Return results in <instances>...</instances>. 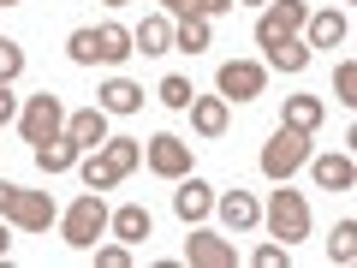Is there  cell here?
I'll list each match as a JSON object with an SVG mask.
<instances>
[{"instance_id":"cell-1","label":"cell","mask_w":357,"mask_h":268,"mask_svg":"<svg viewBox=\"0 0 357 268\" xmlns=\"http://www.w3.org/2000/svg\"><path fill=\"white\" fill-rule=\"evenodd\" d=\"M0 221H13V227H24V232H48L54 197L48 191H24V185H13V179H0Z\"/></svg>"},{"instance_id":"cell-2","label":"cell","mask_w":357,"mask_h":268,"mask_svg":"<svg viewBox=\"0 0 357 268\" xmlns=\"http://www.w3.org/2000/svg\"><path fill=\"white\" fill-rule=\"evenodd\" d=\"M107 232V209H102V191H84L72 209H66V244L72 251H89V244Z\"/></svg>"},{"instance_id":"cell-3","label":"cell","mask_w":357,"mask_h":268,"mask_svg":"<svg viewBox=\"0 0 357 268\" xmlns=\"http://www.w3.org/2000/svg\"><path fill=\"white\" fill-rule=\"evenodd\" d=\"M262 215H268V232H274V239H286V244L310 239V203L298 191H274Z\"/></svg>"},{"instance_id":"cell-4","label":"cell","mask_w":357,"mask_h":268,"mask_svg":"<svg viewBox=\"0 0 357 268\" xmlns=\"http://www.w3.org/2000/svg\"><path fill=\"white\" fill-rule=\"evenodd\" d=\"M304 161H310V131H292V126H280L274 143L262 149V173L268 179H292Z\"/></svg>"},{"instance_id":"cell-5","label":"cell","mask_w":357,"mask_h":268,"mask_svg":"<svg viewBox=\"0 0 357 268\" xmlns=\"http://www.w3.org/2000/svg\"><path fill=\"white\" fill-rule=\"evenodd\" d=\"M304 0H268V13L256 18V42L262 48H280V42H292L298 30H304Z\"/></svg>"},{"instance_id":"cell-6","label":"cell","mask_w":357,"mask_h":268,"mask_svg":"<svg viewBox=\"0 0 357 268\" xmlns=\"http://www.w3.org/2000/svg\"><path fill=\"white\" fill-rule=\"evenodd\" d=\"M18 126H24V143H48V137H60V126H66V107H60V96H30V107L18 114Z\"/></svg>"},{"instance_id":"cell-7","label":"cell","mask_w":357,"mask_h":268,"mask_svg":"<svg viewBox=\"0 0 357 268\" xmlns=\"http://www.w3.org/2000/svg\"><path fill=\"white\" fill-rule=\"evenodd\" d=\"M143 155H149V167L161 179H185V173H191V143H185V137H167V131H161V137H149Z\"/></svg>"},{"instance_id":"cell-8","label":"cell","mask_w":357,"mask_h":268,"mask_svg":"<svg viewBox=\"0 0 357 268\" xmlns=\"http://www.w3.org/2000/svg\"><path fill=\"white\" fill-rule=\"evenodd\" d=\"M185 262H191V268H232V262H238V251H232L227 239H215V232H191Z\"/></svg>"},{"instance_id":"cell-9","label":"cell","mask_w":357,"mask_h":268,"mask_svg":"<svg viewBox=\"0 0 357 268\" xmlns=\"http://www.w3.org/2000/svg\"><path fill=\"white\" fill-rule=\"evenodd\" d=\"M220 96H227V102H250V96H262V66H250V60L220 66Z\"/></svg>"},{"instance_id":"cell-10","label":"cell","mask_w":357,"mask_h":268,"mask_svg":"<svg viewBox=\"0 0 357 268\" xmlns=\"http://www.w3.org/2000/svg\"><path fill=\"white\" fill-rule=\"evenodd\" d=\"M66 137L77 143V149H96V143H107V114L102 107H84V114L66 119Z\"/></svg>"},{"instance_id":"cell-11","label":"cell","mask_w":357,"mask_h":268,"mask_svg":"<svg viewBox=\"0 0 357 268\" xmlns=\"http://www.w3.org/2000/svg\"><path fill=\"white\" fill-rule=\"evenodd\" d=\"M173 209H178V221H203L208 209H215V191H208L203 179H185L173 191Z\"/></svg>"},{"instance_id":"cell-12","label":"cell","mask_w":357,"mask_h":268,"mask_svg":"<svg viewBox=\"0 0 357 268\" xmlns=\"http://www.w3.org/2000/svg\"><path fill=\"white\" fill-rule=\"evenodd\" d=\"M126 54H137L126 24H102V30H96V60H102V66H119Z\"/></svg>"},{"instance_id":"cell-13","label":"cell","mask_w":357,"mask_h":268,"mask_svg":"<svg viewBox=\"0 0 357 268\" xmlns=\"http://www.w3.org/2000/svg\"><path fill=\"white\" fill-rule=\"evenodd\" d=\"M316 185H321V191H351L357 167L345 161V155H321V161H316Z\"/></svg>"},{"instance_id":"cell-14","label":"cell","mask_w":357,"mask_h":268,"mask_svg":"<svg viewBox=\"0 0 357 268\" xmlns=\"http://www.w3.org/2000/svg\"><path fill=\"white\" fill-rule=\"evenodd\" d=\"M191 119H197L203 137H220V131H227V96H197V102H191Z\"/></svg>"},{"instance_id":"cell-15","label":"cell","mask_w":357,"mask_h":268,"mask_svg":"<svg viewBox=\"0 0 357 268\" xmlns=\"http://www.w3.org/2000/svg\"><path fill=\"white\" fill-rule=\"evenodd\" d=\"M256 215H262V209H256V197H250V191H227V197H220V221H227L232 232L256 227Z\"/></svg>"},{"instance_id":"cell-16","label":"cell","mask_w":357,"mask_h":268,"mask_svg":"<svg viewBox=\"0 0 357 268\" xmlns=\"http://www.w3.org/2000/svg\"><path fill=\"white\" fill-rule=\"evenodd\" d=\"M102 161L114 167V179H126L131 167L143 161V143H137V137H107V143H102Z\"/></svg>"},{"instance_id":"cell-17","label":"cell","mask_w":357,"mask_h":268,"mask_svg":"<svg viewBox=\"0 0 357 268\" xmlns=\"http://www.w3.org/2000/svg\"><path fill=\"white\" fill-rule=\"evenodd\" d=\"M143 107V89L126 84V77H114V84H102V114H137Z\"/></svg>"},{"instance_id":"cell-18","label":"cell","mask_w":357,"mask_h":268,"mask_svg":"<svg viewBox=\"0 0 357 268\" xmlns=\"http://www.w3.org/2000/svg\"><path fill=\"white\" fill-rule=\"evenodd\" d=\"M72 161H77V143H72V137H48V143H36V167H42V173H66Z\"/></svg>"},{"instance_id":"cell-19","label":"cell","mask_w":357,"mask_h":268,"mask_svg":"<svg viewBox=\"0 0 357 268\" xmlns=\"http://www.w3.org/2000/svg\"><path fill=\"white\" fill-rule=\"evenodd\" d=\"M310 24V48H340L345 42V18L340 13H316V18H304Z\"/></svg>"},{"instance_id":"cell-20","label":"cell","mask_w":357,"mask_h":268,"mask_svg":"<svg viewBox=\"0 0 357 268\" xmlns=\"http://www.w3.org/2000/svg\"><path fill=\"white\" fill-rule=\"evenodd\" d=\"M167 42H173L167 18H143V30H131V48H143V54H167Z\"/></svg>"},{"instance_id":"cell-21","label":"cell","mask_w":357,"mask_h":268,"mask_svg":"<svg viewBox=\"0 0 357 268\" xmlns=\"http://www.w3.org/2000/svg\"><path fill=\"white\" fill-rule=\"evenodd\" d=\"M286 126L292 131H316L321 126V102L316 96H286Z\"/></svg>"},{"instance_id":"cell-22","label":"cell","mask_w":357,"mask_h":268,"mask_svg":"<svg viewBox=\"0 0 357 268\" xmlns=\"http://www.w3.org/2000/svg\"><path fill=\"white\" fill-rule=\"evenodd\" d=\"M107 227H114L119 239H149V209H137V203H126V209H119L114 221H107Z\"/></svg>"},{"instance_id":"cell-23","label":"cell","mask_w":357,"mask_h":268,"mask_svg":"<svg viewBox=\"0 0 357 268\" xmlns=\"http://www.w3.org/2000/svg\"><path fill=\"white\" fill-rule=\"evenodd\" d=\"M268 66H280V72H304V66H310V48H304V42H280V48H268Z\"/></svg>"},{"instance_id":"cell-24","label":"cell","mask_w":357,"mask_h":268,"mask_svg":"<svg viewBox=\"0 0 357 268\" xmlns=\"http://www.w3.org/2000/svg\"><path fill=\"white\" fill-rule=\"evenodd\" d=\"M328 256H333V262H351V256H357V221H340V227H333Z\"/></svg>"},{"instance_id":"cell-25","label":"cell","mask_w":357,"mask_h":268,"mask_svg":"<svg viewBox=\"0 0 357 268\" xmlns=\"http://www.w3.org/2000/svg\"><path fill=\"white\" fill-rule=\"evenodd\" d=\"M167 107H191L197 102V89H191V77H161V89H155Z\"/></svg>"},{"instance_id":"cell-26","label":"cell","mask_w":357,"mask_h":268,"mask_svg":"<svg viewBox=\"0 0 357 268\" xmlns=\"http://www.w3.org/2000/svg\"><path fill=\"white\" fill-rule=\"evenodd\" d=\"M173 42H178V48H208V18H185V24H178L173 30Z\"/></svg>"},{"instance_id":"cell-27","label":"cell","mask_w":357,"mask_h":268,"mask_svg":"<svg viewBox=\"0 0 357 268\" xmlns=\"http://www.w3.org/2000/svg\"><path fill=\"white\" fill-rule=\"evenodd\" d=\"M18 72H24V48L13 36H0V84H13Z\"/></svg>"},{"instance_id":"cell-28","label":"cell","mask_w":357,"mask_h":268,"mask_svg":"<svg viewBox=\"0 0 357 268\" xmlns=\"http://www.w3.org/2000/svg\"><path fill=\"white\" fill-rule=\"evenodd\" d=\"M84 185H89V191H107V185H119V179H114V167H107L102 155H89V161H84Z\"/></svg>"},{"instance_id":"cell-29","label":"cell","mask_w":357,"mask_h":268,"mask_svg":"<svg viewBox=\"0 0 357 268\" xmlns=\"http://www.w3.org/2000/svg\"><path fill=\"white\" fill-rule=\"evenodd\" d=\"M66 54H72L77 66H96V30H72V42H66Z\"/></svg>"},{"instance_id":"cell-30","label":"cell","mask_w":357,"mask_h":268,"mask_svg":"<svg viewBox=\"0 0 357 268\" xmlns=\"http://www.w3.org/2000/svg\"><path fill=\"white\" fill-rule=\"evenodd\" d=\"M333 89H340V102H345V107L357 102V66H351V60H345L340 72H333Z\"/></svg>"},{"instance_id":"cell-31","label":"cell","mask_w":357,"mask_h":268,"mask_svg":"<svg viewBox=\"0 0 357 268\" xmlns=\"http://www.w3.org/2000/svg\"><path fill=\"white\" fill-rule=\"evenodd\" d=\"M96 262H102V268H131V251H126V244H107Z\"/></svg>"},{"instance_id":"cell-32","label":"cell","mask_w":357,"mask_h":268,"mask_svg":"<svg viewBox=\"0 0 357 268\" xmlns=\"http://www.w3.org/2000/svg\"><path fill=\"white\" fill-rule=\"evenodd\" d=\"M256 268H286V251L280 244H262V251H256Z\"/></svg>"},{"instance_id":"cell-33","label":"cell","mask_w":357,"mask_h":268,"mask_svg":"<svg viewBox=\"0 0 357 268\" xmlns=\"http://www.w3.org/2000/svg\"><path fill=\"white\" fill-rule=\"evenodd\" d=\"M232 0H191V18H215V13H227Z\"/></svg>"},{"instance_id":"cell-34","label":"cell","mask_w":357,"mask_h":268,"mask_svg":"<svg viewBox=\"0 0 357 268\" xmlns=\"http://www.w3.org/2000/svg\"><path fill=\"white\" fill-rule=\"evenodd\" d=\"M13 114H18V102H13V89L0 84V126H6V119H13Z\"/></svg>"},{"instance_id":"cell-35","label":"cell","mask_w":357,"mask_h":268,"mask_svg":"<svg viewBox=\"0 0 357 268\" xmlns=\"http://www.w3.org/2000/svg\"><path fill=\"white\" fill-rule=\"evenodd\" d=\"M167 13H178V18H191V0H161Z\"/></svg>"},{"instance_id":"cell-36","label":"cell","mask_w":357,"mask_h":268,"mask_svg":"<svg viewBox=\"0 0 357 268\" xmlns=\"http://www.w3.org/2000/svg\"><path fill=\"white\" fill-rule=\"evenodd\" d=\"M6 251H13V232H6V221H0V256H6Z\"/></svg>"},{"instance_id":"cell-37","label":"cell","mask_w":357,"mask_h":268,"mask_svg":"<svg viewBox=\"0 0 357 268\" xmlns=\"http://www.w3.org/2000/svg\"><path fill=\"white\" fill-rule=\"evenodd\" d=\"M0 6H18V0H0Z\"/></svg>"},{"instance_id":"cell-38","label":"cell","mask_w":357,"mask_h":268,"mask_svg":"<svg viewBox=\"0 0 357 268\" xmlns=\"http://www.w3.org/2000/svg\"><path fill=\"white\" fill-rule=\"evenodd\" d=\"M107 6H119V0H107Z\"/></svg>"}]
</instances>
